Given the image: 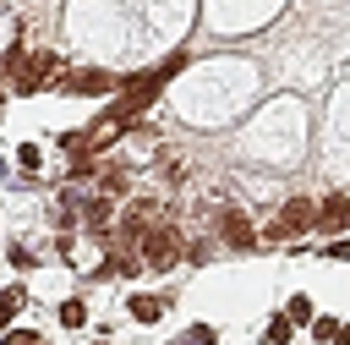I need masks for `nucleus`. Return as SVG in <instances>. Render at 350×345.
Masks as SVG:
<instances>
[{
  "label": "nucleus",
  "mask_w": 350,
  "mask_h": 345,
  "mask_svg": "<svg viewBox=\"0 0 350 345\" xmlns=\"http://www.w3.org/2000/svg\"><path fill=\"white\" fill-rule=\"evenodd\" d=\"M148 268H175V257H180V235H175V225L170 219H159L148 235H142V252H137Z\"/></svg>",
  "instance_id": "obj_1"
},
{
  "label": "nucleus",
  "mask_w": 350,
  "mask_h": 345,
  "mask_svg": "<svg viewBox=\"0 0 350 345\" xmlns=\"http://www.w3.org/2000/svg\"><path fill=\"white\" fill-rule=\"evenodd\" d=\"M317 225V208H312V197H290L284 208H279V219L268 225V241H284V235H306Z\"/></svg>",
  "instance_id": "obj_2"
},
{
  "label": "nucleus",
  "mask_w": 350,
  "mask_h": 345,
  "mask_svg": "<svg viewBox=\"0 0 350 345\" xmlns=\"http://www.w3.org/2000/svg\"><path fill=\"white\" fill-rule=\"evenodd\" d=\"M219 241L235 246V252H252L257 246V230H252V219L241 208H219Z\"/></svg>",
  "instance_id": "obj_3"
},
{
  "label": "nucleus",
  "mask_w": 350,
  "mask_h": 345,
  "mask_svg": "<svg viewBox=\"0 0 350 345\" xmlns=\"http://www.w3.org/2000/svg\"><path fill=\"white\" fill-rule=\"evenodd\" d=\"M120 77L115 71H98V66H88V71H71L66 77V93H82V99H93V93H109Z\"/></svg>",
  "instance_id": "obj_4"
},
{
  "label": "nucleus",
  "mask_w": 350,
  "mask_h": 345,
  "mask_svg": "<svg viewBox=\"0 0 350 345\" xmlns=\"http://www.w3.org/2000/svg\"><path fill=\"white\" fill-rule=\"evenodd\" d=\"M317 225H323V230H345V225H350V197H345V192L323 197V208H317Z\"/></svg>",
  "instance_id": "obj_5"
},
{
  "label": "nucleus",
  "mask_w": 350,
  "mask_h": 345,
  "mask_svg": "<svg viewBox=\"0 0 350 345\" xmlns=\"http://www.w3.org/2000/svg\"><path fill=\"white\" fill-rule=\"evenodd\" d=\"M164 307H170V296H131V301H126V312H131L137 323H159Z\"/></svg>",
  "instance_id": "obj_6"
},
{
  "label": "nucleus",
  "mask_w": 350,
  "mask_h": 345,
  "mask_svg": "<svg viewBox=\"0 0 350 345\" xmlns=\"http://www.w3.org/2000/svg\"><path fill=\"white\" fill-rule=\"evenodd\" d=\"M22 301H27V290H22V285H5V290H0V334L11 329V318L22 312Z\"/></svg>",
  "instance_id": "obj_7"
},
{
  "label": "nucleus",
  "mask_w": 350,
  "mask_h": 345,
  "mask_svg": "<svg viewBox=\"0 0 350 345\" xmlns=\"http://www.w3.org/2000/svg\"><path fill=\"white\" fill-rule=\"evenodd\" d=\"M82 225H88V230H104V225H109V197H88V203H82Z\"/></svg>",
  "instance_id": "obj_8"
},
{
  "label": "nucleus",
  "mask_w": 350,
  "mask_h": 345,
  "mask_svg": "<svg viewBox=\"0 0 350 345\" xmlns=\"http://www.w3.org/2000/svg\"><path fill=\"white\" fill-rule=\"evenodd\" d=\"M290 329H295V318H290V312L268 318V329H262V345H284V340H290Z\"/></svg>",
  "instance_id": "obj_9"
},
{
  "label": "nucleus",
  "mask_w": 350,
  "mask_h": 345,
  "mask_svg": "<svg viewBox=\"0 0 350 345\" xmlns=\"http://www.w3.org/2000/svg\"><path fill=\"white\" fill-rule=\"evenodd\" d=\"M60 323H66V329H82V323H88V307H82V296H71V301L60 307Z\"/></svg>",
  "instance_id": "obj_10"
},
{
  "label": "nucleus",
  "mask_w": 350,
  "mask_h": 345,
  "mask_svg": "<svg viewBox=\"0 0 350 345\" xmlns=\"http://www.w3.org/2000/svg\"><path fill=\"white\" fill-rule=\"evenodd\" d=\"M38 340H44L38 329H5L0 334V345H38Z\"/></svg>",
  "instance_id": "obj_11"
},
{
  "label": "nucleus",
  "mask_w": 350,
  "mask_h": 345,
  "mask_svg": "<svg viewBox=\"0 0 350 345\" xmlns=\"http://www.w3.org/2000/svg\"><path fill=\"white\" fill-rule=\"evenodd\" d=\"M16 164H22V170H38V164H44L38 142H22V148H16Z\"/></svg>",
  "instance_id": "obj_12"
},
{
  "label": "nucleus",
  "mask_w": 350,
  "mask_h": 345,
  "mask_svg": "<svg viewBox=\"0 0 350 345\" xmlns=\"http://www.w3.org/2000/svg\"><path fill=\"white\" fill-rule=\"evenodd\" d=\"M312 334H317V340H334V334H339V318H312Z\"/></svg>",
  "instance_id": "obj_13"
},
{
  "label": "nucleus",
  "mask_w": 350,
  "mask_h": 345,
  "mask_svg": "<svg viewBox=\"0 0 350 345\" xmlns=\"http://www.w3.org/2000/svg\"><path fill=\"white\" fill-rule=\"evenodd\" d=\"M186 345H213V329H208V323H191V329H186Z\"/></svg>",
  "instance_id": "obj_14"
},
{
  "label": "nucleus",
  "mask_w": 350,
  "mask_h": 345,
  "mask_svg": "<svg viewBox=\"0 0 350 345\" xmlns=\"http://www.w3.org/2000/svg\"><path fill=\"white\" fill-rule=\"evenodd\" d=\"M290 318H295V323H312V301L295 296V301H290Z\"/></svg>",
  "instance_id": "obj_15"
},
{
  "label": "nucleus",
  "mask_w": 350,
  "mask_h": 345,
  "mask_svg": "<svg viewBox=\"0 0 350 345\" xmlns=\"http://www.w3.org/2000/svg\"><path fill=\"white\" fill-rule=\"evenodd\" d=\"M328 257H334V263H350V235H339V241L328 246Z\"/></svg>",
  "instance_id": "obj_16"
},
{
  "label": "nucleus",
  "mask_w": 350,
  "mask_h": 345,
  "mask_svg": "<svg viewBox=\"0 0 350 345\" xmlns=\"http://www.w3.org/2000/svg\"><path fill=\"white\" fill-rule=\"evenodd\" d=\"M334 345H350V323H339V334H334Z\"/></svg>",
  "instance_id": "obj_17"
}]
</instances>
